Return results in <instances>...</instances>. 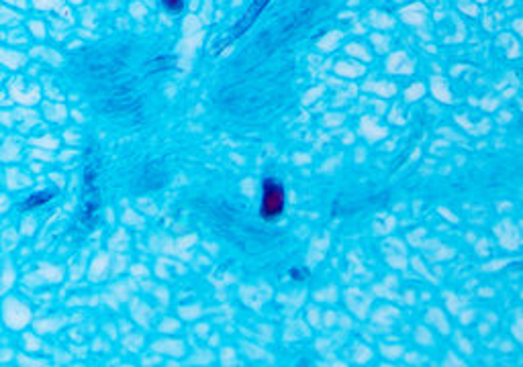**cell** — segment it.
I'll return each mask as SVG.
<instances>
[{
    "mask_svg": "<svg viewBox=\"0 0 523 367\" xmlns=\"http://www.w3.org/2000/svg\"><path fill=\"white\" fill-rule=\"evenodd\" d=\"M286 196L284 188L276 178H266L262 184V202H260V217L264 220H276L284 213Z\"/></svg>",
    "mask_w": 523,
    "mask_h": 367,
    "instance_id": "obj_1",
    "label": "cell"
},
{
    "mask_svg": "<svg viewBox=\"0 0 523 367\" xmlns=\"http://www.w3.org/2000/svg\"><path fill=\"white\" fill-rule=\"evenodd\" d=\"M96 169L92 163H88L84 169V200H82V209H80V220L92 224V220L96 217L98 209H100V194H98V186H96Z\"/></svg>",
    "mask_w": 523,
    "mask_h": 367,
    "instance_id": "obj_2",
    "label": "cell"
},
{
    "mask_svg": "<svg viewBox=\"0 0 523 367\" xmlns=\"http://www.w3.org/2000/svg\"><path fill=\"white\" fill-rule=\"evenodd\" d=\"M270 0H254L252 2V6L246 10V14L240 19V23L233 27V31H231V39H235V37H240L242 33H246L254 23H256V19L262 14V10L266 8V4H268Z\"/></svg>",
    "mask_w": 523,
    "mask_h": 367,
    "instance_id": "obj_3",
    "label": "cell"
},
{
    "mask_svg": "<svg viewBox=\"0 0 523 367\" xmlns=\"http://www.w3.org/2000/svg\"><path fill=\"white\" fill-rule=\"evenodd\" d=\"M56 196V190H43V192H37L33 196H29L23 204V211H31V209H39L43 204H47L49 200H54Z\"/></svg>",
    "mask_w": 523,
    "mask_h": 367,
    "instance_id": "obj_4",
    "label": "cell"
},
{
    "mask_svg": "<svg viewBox=\"0 0 523 367\" xmlns=\"http://www.w3.org/2000/svg\"><path fill=\"white\" fill-rule=\"evenodd\" d=\"M162 4H164V8L168 10V12H180L182 10V6H184V0H162Z\"/></svg>",
    "mask_w": 523,
    "mask_h": 367,
    "instance_id": "obj_5",
    "label": "cell"
}]
</instances>
